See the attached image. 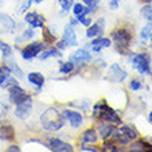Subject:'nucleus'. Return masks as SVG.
<instances>
[{
  "instance_id": "58836bf2",
  "label": "nucleus",
  "mask_w": 152,
  "mask_h": 152,
  "mask_svg": "<svg viewBox=\"0 0 152 152\" xmlns=\"http://www.w3.org/2000/svg\"><path fill=\"white\" fill-rule=\"evenodd\" d=\"M31 6H32V1H31V0H25L24 3H22V6L20 7V11L21 12H25L29 7H31Z\"/></svg>"
},
{
  "instance_id": "f257e3e1",
  "label": "nucleus",
  "mask_w": 152,
  "mask_h": 152,
  "mask_svg": "<svg viewBox=\"0 0 152 152\" xmlns=\"http://www.w3.org/2000/svg\"><path fill=\"white\" fill-rule=\"evenodd\" d=\"M65 118L57 108L50 107L40 115V126L46 132H60L65 126Z\"/></svg>"
},
{
  "instance_id": "dca6fc26",
  "label": "nucleus",
  "mask_w": 152,
  "mask_h": 152,
  "mask_svg": "<svg viewBox=\"0 0 152 152\" xmlns=\"http://www.w3.org/2000/svg\"><path fill=\"white\" fill-rule=\"evenodd\" d=\"M112 46V40L109 37H104V36H97L90 42V47H91L93 51L100 53L105 48H109Z\"/></svg>"
},
{
  "instance_id": "72a5a7b5",
  "label": "nucleus",
  "mask_w": 152,
  "mask_h": 152,
  "mask_svg": "<svg viewBox=\"0 0 152 152\" xmlns=\"http://www.w3.org/2000/svg\"><path fill=\"white\" fill-rule=\"evenodd\" d=\"M76 18H77V21H79V24H82L83 26H86V28H87V26H90V25L93 24V18H91L90 15H88V14L77 15Z\"/></svg>"
},
{
  "instance_id": "2f4dec72",
  "label": "nucleus",
  "mask_w": 152,
  "mask_h": 152,
  "mask_svg": "<svg viewBox=\"0 0 152 152\" xmlns=\"http://www.w3.org/2000/svg\"><path fill=\"white\" fill-rule=\"evenodd\" d=\"M82 3L88 8L90 14L97 12L98 11V8H100V0H82Z\"/></svg>"
},
{
  "instance_id": "c03bdc74",
  "label": "nucleus",
  "mask_w": 152,
  "mask_h": 152,
  "mask_svg": "<svg viewBox=\"0 0 152 152\" xmlns=\"http://www.w3.org/2000/svg\"><path fill=\"white\" fill-rule=\"evenodd\" d=\"M31 1H32V3H36V4H40L43 0H31Z\"/></svg>"
},
{
  "instance_id": "ea45409f",
  "label": "nucleus",
  "mask_w": 152,
  "mask_h": 152,
  "mask_svg": "<svg viewBox=\"0 0 152 152\" xmlns=\"http://www.w3.org/2000/svg\"><path fill=\"white\" fill-rule=\"evenodd\" d=\"M80 151L83 152H98V149L94 148V147H90V145H82V148H80Z\"/></svg>"
},
{
  "instance_id": "9d476101",
  "label": "nucleus",
  "mask_w": 152,
  "mask_h": 152,
  "mask_svg": "<svg viewBox=\"0 0 152 152\" xmlns=\"http://www.w3.org/2000/svg\"><path fill=\"white\" fill-rule=\"evenodd\" d=\"M32 107H33V98L32 96H29L25 98L24 101H21L20 104L15 105V116L18 119H26L29 115H31V111H32Z\"/></svg>"
},
{
  "instance_id": "f3484780",
  "label": "nucleus",
  "mask_w": 152,
  "mask_h": 152,
  "mask_svg": "<svg viewBox=\"0 0 152 152\" xmlns=\"http://www.w3.org/2000/svg\"><path fill=\"white\" fill-rule=\"evenodd\" d=\"M98 132H97L96 129L93 127H88L86 129L82 134H80V141H82V144L83 145H91V144H97L98 142Z\"/></svg>"
},
{
  "instance_id": "412c9836",
  "label": "nucleus",
  "mask_w": 152,
  "mask_h": 152,
  "mask_svg": "<svg viewBox=\"0 0 152 152\" xmlns=\"http://www.w3.org/2000/svg\"><path fill=\"white\" fill-rule=\"evenodd\" d=\"M28 82L32 86H35L36 87V90L39 91L40 88L44 86V82H46V79H44V76L42 75L40 72H31V73H28Z\"/></svg>"
},
{
  "instance_id": "79ce46f5",
  "label": "nucleus",
  "mask_w": 152,
  "mask_h": 152,
  "mask_svg": "<svg viewBox=\"0 0 152 152\" xmlns=\"http://www.w3.org/2000/svg\"><path fill=\"white\" fill-rule=\"evenodd\" d=\"M69 24L72 25V26H76V25L79 24V21H77V18L73 15V18H71V21H69Z\"/></svg>"
},
{
  "instance_id": "7c9ffc66",
  "label": "nucleus",
  "mask_w": 152,
  "mask_h": 152,
  "mask_svg": "<svg viewBox=\"0 0 152 152\" xmlns=\"http://www.w3.org/2000/svg\"><path fill=\"white\" fill-rule=\"evenodd\" d=\"M58 3H60V7H61V14L64 17V14L66 15L68 11L72 10V6L75 4V0H58Z\"/></svg>"
},
{
  "instance_id": "a878e982",
  "label": "nucleus",
  "mask_w": 152,
  "mask_h": 152,
  "mask_svg": "<svg viewBox=\"0 0 152 152\" xmlns=\"http://www.w3.org/2000/svg\"><path fill=\"white\" fill-rule=\"evenodd\" d=\"M75 71V64H73L72 61H65V62H61V66L58 69V72L61 75H71V73Z\"/></svg>"
},
{
  "instance_id": "a19ab883",
  "label": "nucleus",
  "mask_w": 152,
  "mask_h": 152,
  "mask_svg": "<svg viewBox=\"0 0 152 152\" xmlns=\"http://www.w3.org/2000/svg\"><path fill=\"white\" fill-rule=\"evenodd\" d=\"M7 152H21V148L18 147V145H8V148H7Z\"/></svg>"
},
{
  "instance_id": "c756f323",
  "label": "nucleus",
  "mask_w": 152,
  "mask_h": 152,
  "mask_svg": "<svg viewBox=\"0 0 152 152\" xmlns=\"http://www.w3.org/2000/svg\"><path fill=\"white\" fill-rule=\"evenodd\" d=\"M35 28H32V26H29V28H26L22 32V35L21 36H18V39L15 40L17 43H20V42H24V40H32L33 37H35Z\"/></svg>"
},
{
  "instance_id": "49530a36",
  "label": "nucleus",
  "mask_w": 152,
  "mask_h": 152,
  "mask_svg": "<svg viewBox=\"0 0 152 152\" xmlns=\"http://www.w3.org/2000/svg\"><path fill=\"white\" fill-rule=\"evenodd\" d=\"M149 40H151V46H152V35H151V39H149Z\"/></svg>"
},
{
  "instance_id": "473e14b6",
  "label": "nucleus",
  "mask_w": 152,
  "mask_h": 152,
  "mask_svg": "<svg viewBox=\"0 0 152 152\" xmlns=\"http://www.w3.org/2000/svg\"><path fill=\"white\" fill-rule=\"evenodd\" d=\"M141 17L147 20V22H152V6L151 4H144L140 10Z\"/></svg>"
},
{
  "instance_id": "37998d69",
  "label": "nucleus",
  "mask_w": 152,
  "mask_h": 152,
  "mask_svg": "<svg viewBox=\"0 0 152 152\" xmlns=\"http://www.w3.org/2000/svg\"><path fill=\"white\" fill-rule=\"evenodd\" d=\"M148 122L152 124V111H151V112H149V115H148Z\"/></svg>"
},
{
  "instance_id": "6ab92c4d",
  "label": "nucleus",
  "mask_w": 152,
  "mask_h": 152,
  "mask_svg": "<svg viewBox=\"0 0 152 152\" xmlns=\"http://www.w3.org/2000/svg\"><path fill=\"white\" fill-rule=\"evenodd\" d=\"M62 40H65V42L68 43L69 47H76V46H77V36H76L75 31H73V26L71 24H68L64 28Z\"/></svg>"
},
{
  "instance_id": "ddd939ff",
  "label": "nucleus",
  "mask_w": 152,
  "mask_h": 152,
  "mask_svg": "<svg viewBox=\"0 0 152 152\" xmlns=\"http://www.w3.org/2000/svg\"><path fill=\"white\" fill-rule=\"evenodd\" d=\"M26 97H28V93L25 91L20 84H15V86H12V87L8 88V101H10L12 105L20 104L21 101H24Z\"/></svg>"
},
{
  "instance_id": "aec40b11",
  "label": "nucleus",
  "mask_w": 152,
  "mask_h": 152,
  "mask_svg": "<svg viewBox=\"0 0 152 152\" xmlns=\"http://www.w3.org/2000/svg\"><path fill=\"white\" fill-rule=\"evenodd\" d=\"M14 138H15L14 126L10 123L0 124V140L1 141H12Z\"/></svg>"
},
{
  "instance_id": "b1692460",
  "label": "nucleus",
  "mask_w": 152,
  "mask_h": 152,
  "mask_svg": "<svg viewBox=\"0 0 152 152\" xmlns=\"http://www.w3.org/2000/svg\"><path fill=\"white\" fill-rule=\"evenodd\" d=\"M101 151L102 152H119L122 149L119 148V145L116 144L112 138H109V140H104L102 147H101Z\"/></svg>"
},
{
  "instance_id": "9b49d317",
  "label": "nucleus",
  "mask_w": 152,
  "mask_h": 152,
  "mask_svg": "<svg viewBox=\"0 0 152 152\" xmlns=\"http://www.w3.org/2000/svg\"><path fill=\"white\" fill-rule=\"evenodd\" d=\"M62 115H64L65 120L71 124V127L73 129H79L82 124H83V115L79 112V111H76V109H64L62 111Z\"/></svg>"
},
{
  "instance_id": "0eeeda50",
  "label": "nucleus",
  "mask_w": 152,
  "mask_h": 152,
  "mask_svg": "<svg viewBox=\"0 0 152 152\" xmlns=\"http://www.w3.org/2000/svg\"><path fill=\"white\" fill-rule=\"evenodd\" d=\"M69 61H72L75 66H82L84 64H88L93 61V56L91 53L88 51L87 48H77L73 53H71L68 57Z\"/></svg>"
},
{
  "instance_id": "5701e85b",
  "label": "nucleus",
  "mask_w": 152,
  "mask_h": 152,
  "mask_svg": "<svg viewBox=\"0 0 152 152\" xmlns=\"http://www.w3.org/2000/svg\"><path fill=\"white\" fill-rule=\"evenodd\" d=\"M42 29H43V32H42V36H43V43L46 44V47L56 43V42H57L56 35H54V33H53L51 31H50V29L46 26V25H44Z\"/></svg>"
},
{
  "instance_id": "a211bd4d",
  "label": "nucleus",
  "mask_w": 152,
  "mask_h": 152,
  "mask_svg": "<svg viewBox=\"0 0 152 152\" xmlns=\"http://www.w3.org/2000/svg\"><path fill=\"white\" fill-rule=\"evenodd\" d=\"M17 24L15 21L12 20L10 15L7 14H1L0 12V33H8L12 32L15 29Z\"/></svg>"
},
{
  "instance_id": "c9c22d12",
  "label": "nucleus",
  "mask_w": 152,
  "mask_h": 152,
  "mask_svg": "<svg viewBox=\"0 0 152 152\" xmlns=\"http://www.w3.org/2000/svg\"><path fill=\"white\" fill-rule=\"evenodd\" d=\"M15 84H18V80L15 79V77H12V76H10V77H7V80H6V82H4L3 84H1V86H0V87L1 88H10V87H12V86H15Z\"/></svg>"
},
{
  "instance_id": "6e6552de",
  "label": "nucleus",
  "mask_w": 152,
  "mask_h": 152,
  "mask_svg": "<svg viewBox=\"0 0 152 152\" xmlns=\"http://www.w3.org/2000/svg\"><path fill=\"white\" fill-rule=\"evenodd\" d=\"M46 147H47L50 151H53V152H73L75 151V148H73L72 144L65 142L64 140L57 138V137H51V138H48Z\"/></svg>"
},
{
  "instance_id": "cd10ccee",
  "label": "nucleus",
  "mask_w": 152,
  "mask_h": 152,
  "mask_svg": "<svg viewBox=\"0 0 152 152\" xmlns=\"http://www.w3.org/2000/svg\"><path fill=\"white\" fill-rule=\"evenodd\" d=\"M12 73L11 68H10V65L7 64H3V65H0V86L7 80V77H10Z\"/></svg>"
},
{
  "instance_id": "7ed1b4c3",
  "label": "nucleus",
  "mask_w": 152,
  "mask_h": 152,
  "mask_svg": "<svg viewBox=\"0 0 152 152\" xmlns=\"http://www.w3.org/2000/svg\"><path fill=\"white\" fill-rule=\"evenodd\" d=\"M93 118L96 120H104L108 123H113L116 126L122 124V118L119 116V113L112 107H109V104L105 100H101L93 105Z\"/></svg>"
},
{
  "instance_id": "4be33fe9",
  "label": "nucleus",
  "mask_w": 152,
  "mask_h": 152,
  "mask_svg": "<svg viewBox=\"0 0 152 152\" xmlns=\"http://www.w3.org/2000/svg\"><path fill=\"white\" fill-rule=\"evenodd\" d=\"M50 57H62V51H61L60 48H57L56 46H47V47L39 54L40 61H46V60H48Z\"/></svg>"
},
{
  "instance_id": "c85d7f7f",
  "label": "nucleus",
  "mask_w": 152,
  "mask_h": 152,
  "mask_svg": "<svg viewBox=\"0 0 152 152\" xmlns=\"http://www.w3.org/2000/svg\"><path fill=\"white\" fill-rule=\"evenodd\" d=\"M72 12L73 15L77 17V15H83V14H88L90 15V11H88V8L84 6L83 3H75L72 6Z\"/></svg>"
},
{
  "instance_id": "f03ea898",
  "label": "nucleus",
  "mask_w": 152,
  "mask_h": 152,
  "mask_svg": "<svg viewBox=\"0 0 152 152\" xmlns=\"http://www.w3.org/2000/svg\"><path fill=\"white\" fill-rule=\"evenodd\" d=\"M111 40L115 44L116 51L122 56H130V46L133 42V33L124 26H118L111 32Z\"/></svg>"
},
{
  "instance_id": "39448f33",
  "label": "nucleus",
  "mask_w": 152,
  "mask_h": 152,
  "mask_svg": "<svg viewBox=\"0 0 152 152\" xmlns=\"http://www.w3.org/2000/svg\"><path fill=\"white\" fill-rule=\"evenodd\" d=\"M130 64L141 75H152L151 57L148 53H137L130 54Z\"/></svg>"
},
{
  "instance_id": "423d86ee",
  "label": "nucleus",
  "mask_w": 152,
  "mask_h": 152,
  "mask_svg": "<svg viewBox=\"0 0 152 152\" xmlns=\"http://www.w3.org/2000/svg\"><path fill=\"white\" fill-rule=\"evenodd\" d=\"M46 48V44L42 42H31L21 50V57L25 61H32L35 57H39V54Z\"/></svg>"
},
{
  "instance_id": "4c0bfd02",
  "label": "nucleus",
  "mask_w": 152,
  "mask_h": 152,
  "mask_svg": "<svg viewBox=\"0 0 152 152\" xmlns=\"http://www.w3.org/2000/svg\"><path fill=\"white\" fill-rule=\"evenodd\" d=\"M120 6V0H109L108 1V7L111 10H118Z\"/></svg>"
},
{
  "instance_id": "1a4fd4ad",
  "label": "nucleus",
  "mask_w": 152,
  "mask_h": 152,
  "mask_svg": "<svg viewBox=\"0 0 152 152\" xmlns=\"http://www.w3.org/2000/svg\"><path fill=\"white\" fill-rule=\"evenodd\" d=\"M107 76L112 83H122L127 79V72L119 64H112L109 65L108 71H107Z\"/></svg>"
},
{
  "instance_id": "f704fd0d",
  "label": "nucleus",
  "mask_w": 152,
  "mask_h": 152,
  "mask_svg": "<svg viewBox=\"0 0 152 152\" xmlns=\"http://www.w3.org/2000/svg\"><path fill=\"white\" fill-rule=\"evenodd\" d=\"M129 87H130V90H133V91H138V90H141V87H142V83H141L138 79H132L129 82Z\"/></svg>"
},
{
  "instance_id": "2eb2a0df",
  "label": "nucleus",
  "mask_w": 152,
  "mask_h": 152,
  "mask_svg": "<svg viewBox=\"0 0 152 152\" xmlns=\"http://www.w3.org/2000/svg\"><path fill=\"white\" fill-rule=\"evenodd\" d=\"M104 31H105L104 18H98L97 22H94V24H91L90 26H87V29H86V37L94 39V37H97V36H104Z\"/></svg>"
},
{
  "instance_id": "20e7f679",
  "label": "nucleus",
  "mask_w": 152,
  "mask_h": 152,
  "mask_svg": "<svg viewBox=\"0 0 152 152\" xmlns=\"http://www.w3.org/2000/svg\"><path fill=\"white\" fill-rule=\"evenodd\" d=\"M137 138H140V133L137 132L134 126L130 124H119V127H116L115 134L112 136V140L122 147H126Z\"/></svg>"
},
{
  "instance_id": "4468645a",
  "label": "nucleus",
  "mask_w": 152,
  "mask_h": 152,
  "mask_svg": "<svg viewBox=\"0 0 152 152\" xmlns=\"http://www.w3.org/2000/svg\"><path fill=\"white\" fill-rule=\"evenodd\" d=\"M25 22L35 29H42L46 25V18L36 11H29L25 15Z\"/></svg>"
},
{
  "instance_id": "f8f14e48",
  "label": "nucleus",
  "mask_w": 152,
  "mask_h": 152,
  "mask_svg": "<svg viewBox=\"0 0 152 152\" xmlns=\"http://www.w3.org/2000/svg\"><path fill=\"white\" fill-rule=\"evenodd\" d=\"M116 124L113 123H108V122H104V120H98L97 123V132H98V136L102 140H109L112 138V136L116 132Z\"/></svg>"
},
{
  "instance_id": "e433bc0d",
  "label": "nucleus",
  "mask_w": 152,
  "mask_h": 152,
  "mask_svg": "<svg viewBox=\"0 0 152 152\" xmlns=\"http://www.w3.org/2000/svg\"><path fill=\"white\" fill-rule=\"evenodd\" d=\"M54 46H56L57 48H60L61 51H64V50H66V48L69 47L68 43H66L65 40H62V39H61V40H57L56 43H54Z\"/></svg>"
},
{
  "instance_id": "a18cd8bd",
  "label": "nucleus",
  "mask_w": 152,
  "mask_h": 152,
  "mask_svg": "<svg viewBox=\"0 0 152 152\" xmlns=\"http://www.w3.org/2000/svg\"><path fill=\"white\" fill-rule=\"evenodd\" d=\"M3 1H4V0H0V6H1V4H3Z\"/></svg>"
},
{
  "instance_id": "393cba45",
  "label": "nucleus",
  "mask_w": 152,
  "mask_h": 152,
  "mask_svg": "<svg viewBox=\"0 0 152 152\" xmlns=\"http://www.w3.org/2000/svg\"><path fill=\"white\" fill-rule=\"evenodd\" d=\"M0 54H1L3 61H6L7 58L12 57V47L8 43L3 42V40H0Z\"/></svg>"
},
{
  "instance_id": "bb28decb",
  "label": "nucleus",
  "mask_w": 152,
  "mask_h": 152,
  "mask_svg": "<svg viewBox=\"0 0 152 152\" xmlns=\"http://www.w3.org/2000/svg\"><path fill=\"white\" fill-rule=\"evenodd\" d=\"M152 35V22H147V25H144L140 31V37L141 42H147V40L151 39Z\"/></svg>"
}]
</instances>
